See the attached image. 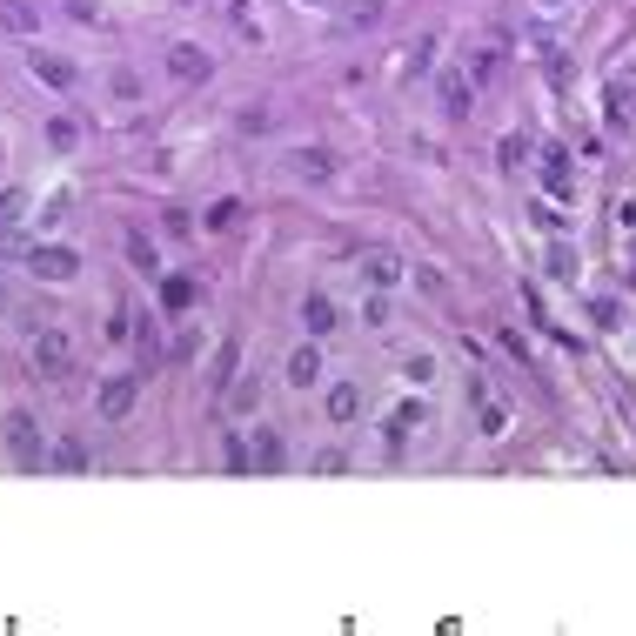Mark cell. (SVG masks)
<instances>
[{"label": "cell", "mask_w": 636, "mask_h": 636, "mask_svg": "<svg viewBox=\"0 0 636 636\" xmlns=\"http://www.w3.org/2000/svg\"><path fill=\"white\" fill-rule=\"evenodd\" d=\"M616 221H623V235H636V201H623V208H616Z\"/></svg>", "instance_id": "f546056e"}, {"label": "cell", "mask_w": 636, "mask_h": 636, "mask_svg": "<svg viewBox=\"0 0 636 636\" xmlns=\"http://www.w3.org/2000/svg\"><path fill=\"white\" fill-rule=\"evenodd\" d=\"M7 449H14V462H21V469H41V462H54V456H47V442H41V429H34V416H27V409H14V416H7Z\"/></svg>", "instance_id": "3957f363"}, {"label": "cell", "mask_w": 636, "mask_h": 636, "mask_svg": "<svg viewBox=\"0 0 636 636\" xmlns=\"http://www.w3.org/2000/svg\"><path fill=\"white\" fill-rule=\"evenodd\" d=\"M248 449H255V469H262V476H275V469H282L288 462V449H282V429H255V436H248Z\"/></svg>", "instance_id": "9c48e42d"}, {"label": "cell", "mask_w": 636, "mask_h": 636, "mask_svg": "<svg viewBox=\"0 0 636 636\" xmlns=\"http://www.w3.org/2000/svg\"><path fill=\"white\" fill-rule=\"evenodd\" d=\"M228 14H235V27H242L248 41H255V34H262V27H255V7H248V0H228Z\"/></svg>", "instance_id": "484cf974"}, {"label": "cell", "mask_w": 636, "mask_h": 636, "mask_svg": "<svg viewBox=\"0 0 636 636\" xmlns=\"http://www.w3.org/2000/svg\"><path fill=\"white\" fill-rule=\"evenodd\" d=\"M235 221H242V201H215L208 208V228H235Z\"/></svg>", "instance_id": "cb8c5ba5"}, {"label": "cell", "mask_w": 636, "mask_h": 636, "mask_svg": "<svg viewBox=\"0 0 636 636\" xmlns=\"http://www.w3.org/2000/svg\"><path fill=\"white\" fill-rule=\"evenodd\" d=\"M121 248H128L134 275H161V255H154V242L141 235V228H128V235H121Z\"/></svg>", "instance_id": "5bb4252c"}, {"label": "cell", "mask_w": 636, "mask_h": 636, "mask_svg": "<svg viewBox=\"0 0 636 636\" xmlns=\"http://www.w3.org/2000/svg\"><path fill=\"white\" fill-rule=\"evenodd\" d=\"M161 302H168V308H188V302H195V282H188V275H175V282H161Z\"/></svg>", "instance_id": "7402d4cb"}, {"label": "cell", "mask_w": 636, "mask_h": 636, "mask_svg": "<svg viewBox=\"0 0 636 636\" xmlns=\"http://www.w3.org/2000/svg\"><path fill=\"white\" fill-rule=\"evenodd\" d=\"M543 188H549L556 201H570V195H576V181H570V154H563V148H549V154H543Z\"/></svg>", "instance_id": "30bf717a"}, {"label": "cell", "mask_w": 636, "mask_h": 636, "mask_svg": "<svg viewBox=\"0 0 636 636\" xmlns=\"http://www.w3.org/2000/svg\"><path fill=\"white\" fill-rule=\"evenodd\" d=\"M0 27H14V34H34V7H27V0H0Z\"/></svg>", "instance_id": "ffe728a7"}, {"label": "cell", "mask_w": 636, "mask_h": 636, "mask_svg": "<svg viewBox=\"0 0 636 636\" xmlns=\"http://www.w3.org/2000/svg\"><path fill=\"white\" fill-rule=\"evenodd\" d=\"M27 67L41 74L47 88H74V81H81V74H74V61H61V54H34V61H27Z\"/></svg>", "instance_id": "2e32d148"}, {"label": "cell", "mask_w": 636, "mask_h": 636, "mask_svg": "<svg viewBox=\"0 0 636 636\" xmlns=\"http://www.w3.org/2000/svg\"><path fill=\"white\" fill-rule=\"evenodd\" d=\"M27 248H34V242H27L21 228H0V255H27Z\"/></svg>", "instance_id": "4316f807"}, {"label": "cell", "mask_w": 636, "mask_h": 636, "mask_svg": "<svg viewBox=\"0 0 636 636\" xmlns=\"http://www.w3.org/2000/svg\"><path fill=\"white\" fill-rule=\"evenodd\" d=\"M228 469H235V476H248V469H255V449H248V436H228Z\"/></svg>", "instance_id": "603a6c76"}, {"label": "cell", "mask_w": 636, "mask_h": 636, "mask_svg": "<svg viewBox=\"0 0 636 636\" xmlns=\"http://www.w3.org/2000/svg\"><path fill=\"white\" fill-rule=\"evenodd\" d=\"M362 282L369 288H402L409 268H402V255H389V248H362Z\"/></svg>", "instance_id": "8992f818"}, {"label": "cell", "mask_w": 636, "mask_h": 636, "mask_svg": "<svg viewBox=\"0 0 636 636\" xmlns=\"http://www.w3.org/2000/svg\"><path fill=\"white\" fill-rule=\"evenodd\" d=\"M402 375H409V382H436V355H409Z\"/></svg>", "instance_id": "d4e9b609"}, {"label": "cell", "mask_w": 636, "mask_h": 636, "mask_svg": "<svg viewBox=\"0 0 636 636\" xmlns=\"http://www.w3.org/2000/svg\"><path fill=\"white\" fill-rule=\"evenodd\" d=\"M469 402H476V422H483V436H509V409L489 395V382L469 375Z\"/></svg>", "instance_id": "52a82bcc"}, {"label": "cell", "mask_w": 636, "mask_h": 636, "mask_svg": "<svg viewBox=\"0 0 636 636\" xmlns=\"http://www.w3.org/2000/svg\"><path fill=\"white\" fill-rule=\"evenodd\" d=\"M362 416V389L355 382H329V422H355Z\"/></svg>", "instance_id": "9a60e30c"}, {"label": "cell", "mask_w": 636, "mask_h": 636, "mask_svg": "<svg viewBox=\"0 0 636 636\" xmlns=\"http://www.w3.org/2000/svg\"><path fill=\"white\" fill-rule=\"evenodd\" d=\"M27 362H34L47 382H61V375L74 369V342H67L61 322H41V329H34V342H27Z\"/></svg>", "instance_id": "6da1fadb"}, {"label": "cell", "mask_w": 636, "mask_h": 636, "mask_svg": "<svg viewBox=\"0 0 636 636\" xmlns=\"http://www.w3.org/2000/svg\"><path fill=\"white\" fill-rule=\"evenodd\" d=\"M549 275H556V282H576V255H570V242H549Z\"/></svg>", "instance_id": "44dd1931"}, {"label": "cell", "mask_w": 636, "mask_h": 636, "mask_svg": "<svg viewBox=\"0 0 636 636\" xmlns=\"http://www.w3.org/2000/svg\"><path fill=\"white\" fill-rule=\"evenodd\" d=\"M302 329L315 335V342L335 329V302H329V295H302Z\"/></svg>", "instance_id": "4fadbf2b"}, {"label": "cell", "mask_w": 636, "mask_h": 636, "mask_svg": "<svg viewBox=\"0 0 636 636\" xmlns=\"http://www.w3.org/2000/svg\"><path fill=\"white\" fill-rule=\"evenodd\" d=\"M308 7H315V0H308Z\"/></svg>", "instance_id": "d6a6232c"}, {"label": "cell", "mask_w": 636, "mask_h": 636, "mask_svg": "<svg viewBox=\"0 0 636 636\" xmlns=\"http://www.w3.org/2000/svg\"><path fill=\"white\" fill-rule=\"evenodd\" d=\"M429 54H436V34H422V41H416V54H409V67H416V74H422V67H429Z\"/></svg>", "instance_id": "f1b7e54d"}, {"label": "cell", "mask_w": 636, "mask_h": 636, "mask_svg": "<svg viewBox=\"0 0 636 636\" xmlns=\"http://www.w3.org/2000/svg\"><path fill=\"white\" fill-rule=\"evenodd\" d=\"M496 161H503V168H516V161H523V134H503V148H496Z\"/></svg>", "instance_id": "83f0119b"}, {"label": "cell", "mask_w": 636, "mask_h": 636, "mask_svg": "<svg viewBox=\"0 0 636 636\" xmlns=\"http://www.w3.org/2000/svg\"><path fill=\"white\" fill-rule=\"evenodd\" d=\"M469 101H476V81H469V74H442V114H449V121H462V114H469Z\"/></svg>", "instance_id": "8fae6325"}, {"label": "cell", "mask_w": 636, "mask_h": 636, "mask_svg": "<svg viewBox=\"0 0 636 636\" xmlns=\"http://www.w3.org/2000/svg\"><path fill=\"white\" fill-rule=\"evenodd\" d=\"M503 74V41H489V47H476V67H469V81L483 88V81H496Z\"/></svg>", "instance_id": "ac0fdd59"}, {"label": "cell", "mask_w": 636, "mask_h": 636, "mask_svg": "<svg viewBox=\"0 0 636 636\" xmlns=\"http://www.w3.org/2000/svg\"><path fill=\"white\" fill-rule=\"evenodd\" d=\"M543 7H549V14H556V7H563V0H543Z\"/></svg>", "instance_id": "1f68e13d"}, {"label": "cell", "mask_w": 636, "mask_h": 636, "mask_svg": "<svg viewBox=\"0 0 636 636\" xmlns=\"http://www.w3.org/2000/svg\"><path fill=\"white\" fill-rule=\"evenodd\" d=\"M409 429H422V402H402V409L389 416V449H402V442H409Z\"/></svg>", "instance_id": "e0dca14e"}, {"label": "cell", "mask_w": 636, "mask_h": 636, "mask_svg": "<svg viewBox=\"0 0 636 636\" xmlns=\"http://www.w3.org/2000/svg\"><path fill=\"white\" fill-rule=\"evenodd\" d=\"M168 74H175V81H208V74H215V54L201 41H175L168 47Z\"/></svg>", "instance_id": "5b68a950"}, {"label": "cell", "mask_w": 636, "mask_h": 636, "mask_svg": "<svg viewBox=\"0 0 636 636\" xmlns=\"http://www.w3.org/2000/svg\"><path fill=\"white\" fill-rule=\"evenodd\" d=\"M288 382H295V389H315V382H322V349H315V335H308L302 349H288Z\"/></svg>", "instance_id": "ba28073f"}, {"label": "cell", "mask_w": 636, "mask_h": 636, "mask_svg": "<svg viewBox=\"0 0 636 636\" xmlns=\"http://www.w3.org/2000/svg\"><path fill=\"white\" fill-rule=\"evenodd\" d=\"M288 168H295L302 181H322V175H335V154L329 148H295V154H288Z\"/></svg>", "instance_id": "7c38bea8"}, {"label": "cell", "mask_w": 636, "mask_h": 636, "mask_svg": "<svg viewBox=\"0 0 636 636\" xmlns=\"http://www.w3.org/2000/svg\"><path fill=\"white\" fill-rule=\"evenodd\" d=\"M54 469H67V476H81V469H88V449H81L74 436H67V442H54Z\"/></svg>", "instance_id": "d6986e66"}, {"label": "cell", "mask_w": 636, "mask_h": 636, "mask_svg": "<svg viewBox=\"0 0 636 636\" xmlns=\"http://www.w3.org/2000/svg\"><path fill=\"white\" fill-rule=\"evenodd\" d=\"M134 402H141V382H134V375H108V382H101V395H94V409H101L108 422H128Z\"/></svg>", "instance_id": "277c9868"}, {"label": "cell", "mask_w": 636, "mask_h": 636, "mask_svg": "<svg viewBox=\"0 0 636 636\" xmlns=\"http://www.w3.org/2000/svg\"><path fill=\"white\" fill-rule=\"evenodd\" d=\"M7 308H14V295H7V282H0V315H7Z\"/></svg>", "instance_id": "4dcf8cb0"}, {"label": "cell", "mask_w": 636, "mask_h": 636, "mask_svg": "<svg viewBox=\"0 0 636 636\" xmlns=\"http://www.w3.org/2000/svg\"><path fill=\"white\" fill-rule=\"evenodd\" d=\"M27 268H34L41 282H74V275H81V255L67 242H34L27 248Z\"/></svg>", "instance_id": "7a4b0ae2"}]
</instances>
